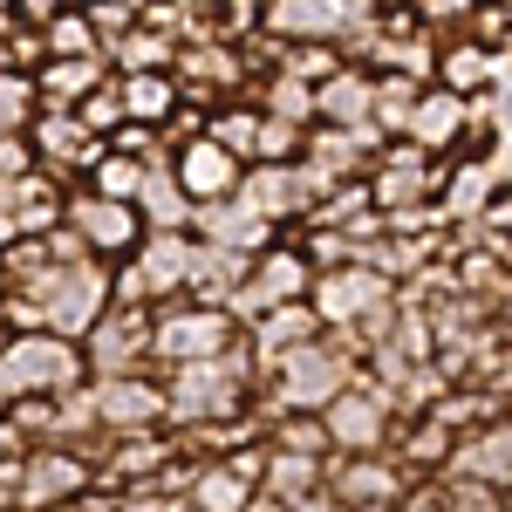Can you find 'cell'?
Here are the masks:
<instances>
[{"label": "cell", "instance_id": "2e32d148", "mask_svg": "<svg viewBox=\"0 0 512 512\" xmlns=\"http://www.w3.org/2000/svg\"><path fill=\"white\" fill-rule=\"evenodd\" d=\"M369 96H376V82L362 76V69H335L328 82H315V123H335V130H362L369 123Z\"/></svg>", "mask_w": 512, "mask_h": 512}, {"label": "cell", "instance_id": "e0dca14e", "mask_svg": "<svg viewBox=\"0 0 512 512\" xmlns=\"http://www.w3.org/2000/svg\"><path fill=\"white\" fill-rule=\"evenodd\" d=\"M117 96H123V117L130 123H151V130H164V117L178 110V76L171 69H130V76H117Z\"/></svg>", "mask_w": 512, "mask_h": 512}, {"label": "cell", "instance_id": "9c48e42d", "mask_svg": "<svg viewBox=\"0 0 512 512\" xmlns=\"http://www.w3.org/2000/svg\"><path fill=\"white\" fill-rule=\"evenodd\" d=\"M321 424H328V444L335 451H383L390 444V396L355 376L349 390L321 410Z\"/></svg>", "mask_w": 512, "mask_h": 512}, {"label": "cell", "instance_id": "ac0fdd59", "mask_svg": "<svg viewBox=\"0 0 512 512\" xmlns=\"http://www.w3.org/2000/svg\"><path fill=\"white\" fill-rule=\"evenodd\" d=\"M137 219H144V233H192V198L178 192V178H171V164H164V158L144 171Z\"/></svg>", "mask_w": 512, "mask_h": 512}, {"label": "cell", "instance_id": "83f0119b", "mask_svg": "<svg viewBox=\"0 0 512 512\" xmlns=\"http://www.w3.org/2000/svg\"><path fill=\"white\" fill-rule=\"evenodd\" d=\"M246 512H294V506H287V499H274V492H260V485H253V499H246Z\"/></svg>", "mask_w": 512, "mask_h": 512}, {"label": "cell", "instance_id": "4fadbf2b", "mask_svg": "<svg viewBox=\"0 0 512 512\" xmlns=\"http://www.w3.org/2000/svg\"><path fill=\"white\" fill-rule=\"evenodd\" d=\"M246 280V253L233 246H212V239H192V260H185V301H205V308H226Z\"/></svg>", "mask_w": 512, "mask_h": 512}, {"label": "cell", "instance_id": "4dcf8cb0", "mask_svg": "<svg viewBox=\"0 0 512 512\" xmlns=\"http://www.w3.org/2000/svg\"><path fill=\"white\" fill-rule=\"evenodd\" d=\"M0 512H21V506H0Z\"/></svg>", "mask_w": 512, "mask_h": 512}, {"label": "cell", "instance_id": "30bf717a", "mask_svg": "<svg viewBox=\"0 0 512 512\" xmlns=\"http://www.w3.org/2000/svg\"><path fill=\"white\" fill-rule=\"evenodd\" d=\"M164 164H171L178 192L192 198V205H212V198H233V192H239V178H246V164H239L233 151L219 144V137H205V130H198V137H185V144H178V151H171Z\"/></svg>", "mask_w": 512, "mask_h": 512}, {"label": "cell", "instance_id": "cb8c5ba5", "mask_svg": "<svg viewBox=\"0 0 512 512\" xmlns=\"http://www.w3.org/2000/svg\"><path fill=\"white\" fill-rule=\"evenodd\" d=\"M76 123H82V130H96V137L110 144V130H117V123H123L117 69H110V76H103V82H96V89H89V96H82V103H76Z\"/></svg>", "mask_w": 512, "mask_h": 512}, {"label": "cell", "instance_id": "ffe728a7", "mask_svg": "<svg viewBox=\"0 0 512 512\" xmlns=\"http://www.w3.org/2000/svg\"><path fill=\"white\" fill-rule=\"evenodd\" d=\"M506 69V48H485V41H451L444 48V62H437V76L444 89H458V96H472V89H492Z\"/></svg>", "mask_w": 512, "mask_h": 512}, {"label": "cell", "instance_id": "f1b7e54d", "mask_svg": "<svg viewBox=\"0 0 512 512\" xmlns=\"http://www.w3.org/2000/svg\"><path fill=\"white\" fill-rule=\"evenodd\" d=\"M82 7H117V14H144V0H82Z\"/></svg>", "mask_w": 512, "mask_h": 512}, {"label": "cell", "instance_id": "f546056e", "mask_svg": "<svg viewBox=\"0 0 512 512\" xmlns=\"http://www.w3.org/2000/svg\"><path fill=\"white\" fill-rule=\"evenodd\" d=\"M7 28H14V7H7V0H0V35H7Z\"/></svg>", "mask_w": 512, "mask_h": 512}, {"label": "cell", "instance_id": "8fae6325", "mask_svg": "<svg viewBox=\"0 0 512 512\" xmlns=\"http://www.w3.org/2000/svg\"><path fill=\"white\" fill-rule=\"evenodd\" d=\"M192 239H212V246H233V253H260V246H274L280 226L253 205V198H212V205H192Z\"/></svg>", "mask_w": 512, "mask_h": 512}, {"label": "cell", "instance_id": "484cf974", "mask_svg": "<svg viewBox=\"0 0 512 512\" xmlns=\"http://www.w3.org/2000/svg\"><path fill=\"white\" fill-rule=\"evenodd\" d=\"M14 7V21H28V28H48L62 7H76V0H7Z\"/></svg>", "mask_w": 512, "mask_h": 512}, {"label": "cell", "instance_id": "7a4b0ae2", "mask_svg": "<svg viewBox=\"0 0 512 512\" xmlns=\"http://www.w3.org/2000/svg\"><path fill=\"white\" fill-rule=\"evenodd\" d=\"M76 383H89L82 342L48 335V328H28V335L0 342V403H14V396H62Z\"/></svg>", "mask_w": 512, "mask_h": 512}, {"label": "cell", "instance_id": "3957f363", "mask_svg": "<svg viewBox=\"0 0 512 512\" xmlns=\"http://www.w3.org/2000/svg\"><path fill=\"white\" fill-rule=\"evenodd\" d=\"M246 335L226 308H205V301H164L151 308V362L158 369H178V362H212V355H226Z\"/></svg>", "mask_w": 512, "mask_h": 512}, {"label": "cell", "instance_id": "ba28073f", "mask_svg": "<svg viewBox=\"0 0 512 512\" xmlns=\"http://www.w3.org/2000/svg\"><path fill=\"white\" fill-rule=\"evenodd\" d=\"M89 403H96V431H151V424H164V376L158 369L89 376Z\"/></svg>", "mask_w": 512, "mask_h": 512}, {"label": "cell", "instance_id": "4316f807", "mask_svg": "<svg viewBox=\"0 0 512 512\" xmlns=\"http://www.w3.org/2000/svg\"><path fill=\"white\" fill-rule=\"evenodd\" d=\"M0 506H21V458H0Z\"/></svg>", "mask_w": 512, "mask_h": 512}, {"label": "cell", "instance_id": "5bb4252c", "mask_svg": "<svg viewBox=\"0 0 512 512\" xmlns=\"http://www.w3.org/2000/svg\"><path fill=\"white\" fill-rule=\"evenodd\" d=\"M465 117H472V103H465L458 89H417V110H410V123H403V144L444 151V144L465 137Z\"/></svg>", "mask_w": 512, "mask_h": 512}, {"label": "cell", "instance_id": "7c38bea8", "mask_svg": "<svg viewBox=\"0 0 512 512\" xmlns=\"http://www.w3.org/2000/svg\"><path fill=\"white\" fill-rule=\"evenodd\" d=\"M362 21V0H267L260 28L280 41H335Z\"/></svg>", "mask_w": 512, "mask_h": 512}, {"label": "cell", "instance_id": "52a82bcc", "mask_svg": "<svg viewBox=\"0 0 512 512\" xmlns=\"http://www.w3.org/2000/svg\"><path fill=\"white\" fill-rule=\"evenodd\" d=\"M28 151H35V164L48 178H62V185L76 192V185H89V164L103 158V137L82 130L76 110H41V117L28 123Z\"/></svg>", "mask_w": 512, "mask_h": 512}, {"label": "cell", "instance_id": "277c9868", "mask_svg": "<svg viewBox=\"0 0 512 512\" xmlns=\"http://www.w3.org/2000/svg\"><path fill=\"white\" fill-rule=\"evenodd\" d=\"M62 226L82 239L89 260H110V267H117L123 253H137V239H144V219H137L130 198H103V192H89V185H76V192L62 198Z\"/></svg>", "mask_w": 512, "mask_h": 512}, {"label": "cell", "instance_id": "8992f818", "mask_svg": "<svg viewBox=\"0 0 512 512\" xmlns=\"http://www.w3.org/2000/svg\"><path fill=\"white\" fill-rule=\"evenodd\" d=\"M96 485V465L76 444H28L21 458V512H55Z\"/></svg>", "mask_w": 512, "mask_h": 512}, {"label": "cell", "instance_id": "44dd1931", "mask_svg": "<svg viewBox=\"0 0 512 512\" xmlns=\"http://www.w3.org/2000/svg\"><path fill=\"white\" fill-rule=\"evenodd\" d=\"M144 171H151L144 158H123V151H110V144H103V158L89 164V192L130 198V205H137V192H144Z\"/></svg>", "mask_w": 512, "mask_h": 512}, {"label": "cell", "instance_id": "7402d4cb", "mask_svg": "<svg viewBox=\"0 0 512 512\" xmlns=\"http://www.w3.org/2000/svg\"><path fill=\"white\" fill-rule=\"evenodd\" d=\"M41 41H48V55H103V35H96V21H89L82 7H62V14L41 28Z\"/></svg>", "mask_w": 512, "mask_h": 512}, {"label": "cell", "instance_id": "6da1fadb", "mask_svg": "<svg viewBox=\"0 0 512 512\" xmlns=\"http://www.w3.org/2000/svg\"><path fill=\"white\" fill-rule=\"evenodd\" d=\"M7 294H21V301L41 315V328H48V335L82 342L96 321L110 315V260H76V267L48 260L41 274H28L21 287H7Z\"/></svg>", "mask_w": 512, "mask_h": 512}, {"label": "cell", "instance_id": "d6986e66", "mask_svg": "<svg viewBox=\"0 0 512 512\" xmlns=\"http://www.w3.org/2000/svg\"><path fill=\"white\" fill-rule=\"evenodd\" d=\"M246 499H253V485L226 458H198L192 485H185V506L192 512H246Z\"/></svg>", "mask_w": 512, "mask_h": 512}, {"label": "cell", "instance_id": "d4e9b609", "mask_svg": "<svg viewBox=\"0 0 512 512\" xmlns=\"http://www.w3.org/2000/svg\"><path fill=\"white\" fill-rule=\"evenodd\" d=\"M41 62H48V41H41V28L14 21V28L0 35V69H7V76H35Z\"/></svg>", "mask_w": 512, "mask_h": 512}, {"label": "cell", "instance_id": "603a6c76", "mask_svg": "<svg viewBox=\"0 0 512 512\" xmlns=\"http://www.w3.org/2000/svg\"><path fill=\"white\" fill-rule=\"evenodd\" d=\"M35 117H41L35 76H7V69H0V137H28Z\"/></svg>", "mask_w": 512, "mask_h": 512}, {"label": "cell", "instance_id": "5b68a950", "mask_svg": "<svg viewBox=\"0 0 512 512\" xmlns=\"http://www.w3.org/2000/svg\"><path fill=\"white\" fill-rule=\"evenodd\" d=\"M82 362H89V376H137V369H158V362H151V308L110 301V315L82 335Z\"/></svg>", "mask_w": 512, "mask_h": 512}, {"label": "cell", "instance_id": "9a60e30c", "mask_svg": "<svg viewBox=\"0 0 512 512\" xmlns=\"http://www.w3.org/2000/svg\"><path fill=\"white\" fill-rule=\"evenodd\" d=\"M103 76H110L103 55H48L35 69V96H41V110H76Z\"/></svg>", "mask_w": 512, "mask_h": 512}]
</instances>
